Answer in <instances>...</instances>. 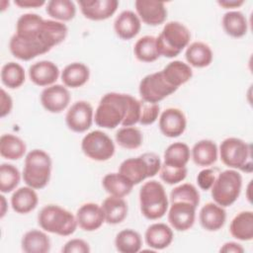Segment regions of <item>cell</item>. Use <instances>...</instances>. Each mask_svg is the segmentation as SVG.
<instances>
[{
	"instance_id": "1",
	"label": "cell",
	"mask_w": 253,
	"mask_h": 253,
	"mask_svg": "<svg viewBox=\"0 0 253 253\" xmlns=\"http://www.w3.org/2000/svg\"><path fill=\"white\" fill-rule=\"evenodd\" d=\"M67 33L68 29L62 22L26 13L17 21L16 33L10 40L9 48L16 58L28 61L61 43Z\"/></svg>"
},
{
	"instance_id": "2",
	"label": "cell",
	"mask_w": 253,
	"mask_h": 253,
	"mask_svg": "<svg viewBox=\"0 0 253 253\" xmlns=\"http://www.w3.org/2000/svg\"><path fill=\"white\" fill-rule=\"evenodd\" d=\"M139 117L140 101L128 94L111 92L101 98L94 121L98 126L115 128L119 125L132 126L139 122Z\"/></svg>"
},
{
	"instance_id": "3",
	"label": "cell",
	"mask_w": 253,
	"mask_h": 253,
	"mask_svg": "<svg viewBox=\"0 0 253 253\" xmlns=\"http://www.w3.org/2000/svg\"><path fill=\"white\" fill-rule=\"evenodd\" d=\"M51 158L42 149L31 150L25 158L23 179L27 186L40 190L44 188L50 179Z\"/></svg>"
},
{
	"instance_id": "4",
	"label": "cell",
	"mask_w": 253,
	"mask_h": 253,
	"mask_svg": "<svg viewBox=\"0 0 253 253\" xmlns=\"http://www.w3.org/2000/svg\"><path fill=\"white\" fill-rule=\"evenodd\" d=\"M38 222L44 231L60 236L71 235L78 225L76 216L56 205L44 206L38 214Z\"/></svg>"
},
{
	"instance_id": "5",
	"label": "cell",
	"mask_w": 253,
	"mask_h": 253,
	"mask_svg": "<svg viewBox=\"0 0 253 253\" xmlns=\"http://www.w3.org/2000/svg\"><path fill=\"white\" fill-rule=\"evenodd\" d=\"M190 39L191 33L184 24L177 21L168 22L156 38L158 52L168 58L175 57L188 46Z\"/></svg>"
},
{
	"instance_id": "6",
	"label": "cell",
	"mask_w": 253,
	"mask_h": 253,
	"mask_svg": "<svg viewBox=\"0 0 253 253\" xmlns=\"http://www.w3.org/2000/svg\"><path fill=\"white\" fill-rule=\"evenodd\" d=\"M139 205L141 213L147 219L161 218L169 207L163 185L155 180L145 182L139 191Z\"/></svg>"
},
{
	"instance_id": "7",
	"label": "cell",
	"mask_w": 253,
	"mask_h": 253,
	"mask_svg": "<svg viewBox=\"0 0 253 253\" xmlns=\"http://www.w3.org/2000/svg\"><path fill=\"white\" fill-rule=\"evenodd\" d=\"M161 167V160L154 152H145L134 158L124 160L119 168V173L124 175L133 186L146 178L155 176Z\"/></svg>"
},
{
	"instance_id": "8",
	"label": "cell",
	"mask_w": 253,
	"mask_h": 253,
	"mask_svg": "<svg viewBox=\"0 0 253 253\" xmlns=\"http://www.w3.org/2000/svg\"><path fill=\"white\" fill-rule=\"evenodd\" d=\"M219 156L222 163L229 168L250 173L252 171L251 145L237 137H228L219 145Z\"/></svg>"
},
{
	"instance_id": "9",
	"label": "cell",
	"mask_w": 253,
	"mask_h": 253,
	"mask_svg": "<svg viewBox=\"0 0 253 253\" xmlns=\"http://www.w3.org/2000/svg\"><path fill=\"white\" fill-rule=\"evenodd\" d=\"M242 188V176L235 169L220 172L211 188V197L215 204L226 208L231 206L239 197Z\"/></svg>"
},
{
	"instance_id": "10",
	"label": "cell",
	"mask_w": 253,
	"mask_h": 253,
	"mask_svg": "<svg viewBox=\"0 0 253 253\" xmlns=\"http://www.w3.org/2000/svg\"><path fill=\"white\" fill-rule=\"evenodd\" d=\"M83 153L95 161H107L115 153V144L111 137L102 130L88 132L81 141Z\"/></svg>"
},
{
	"instance_id": "11",
	"label": "cell",
	"mask_w": 253,
	"mask_h": 253,
	"mask_svg": "<svg viewBox=\"0 0 253 253\" xmlns=\"http://www.w3.org/2000/svg\"><path fill=\"white\" fill-rule=\"evenodd\" d=\"M139 95L141 100L157 104L177 89L167 83L161 71L144 76L139 83Z\"/></svg>"
},
{
	"instance_id": "12",
	"label": "cell",
	"mask_w": 253,
	"mask_h": 253,
	"mask_svg": "<svg viewBox=\"0 0 253 253\" xmlns=\"http://www.w3.org/2000/svg\"><path fill=\"white\" fill-rule=\"evenodd\" d=\"M94 120L93 108L86 101L75 102L67 111L65 122L74 132H84L90 128Z\"/></svg>"
},
{
	"instance_id": "13",
	"label": "cell",
	"mask_w": 253,
	"mask_h": 253,
	"mask_svg": "<svg viewBox=\"0 0 253 253\" xmlns=\"http://www.w3.org/2000/svg\"><path fill=\"white\" fill-rule=\"evenodd\" d=\"M70 102L68 89L60 84H53L45 87L41 93V103L49 113L57 114L62 112Z\"/></svg>"
},
{
	"instance_id": "14",
	"label": "cell",
	"mask_w": 253,
	"mask_h": 253,
	"mask_svg": "<svg viewBox=\"0 0 253 253\" xmlns=\"http://www.w3.org/2000/svg\"><path fill=\"white\" fill-rule=\"evenodd\" d=\"M196 207L187 202L171 203L168 211V221L178 231L190 229L195 222Z\"/></svg>"
},
{
	"instance_id": "15",
	"label": "cell",
	"mask_w": 253,
	"mask_h": 253,
	"mask_svg": "<svg viewBox=\"0 0 253 253\" xmlns=\"http://www.w3.org/2000/svg\"><path fill=\"white\" fill-rule=\"evenodd\" d=\"M81 13L92 21H102L112 17L119 6L117 0H80Z\"/></svg>"
},
{
	"instance_id": "16",
	"label": "cell",
	"mask_w": 253,
	"mask_h": 253,
	"mask_svg": "<svg viewBox=\"0 0 253 253\" xmlns=\"http://www.w3.org/2000/svg\"><path fill=\"white\" fill-rule=\"evenodd\" d=\"M138 18L149 26H158L167 18V10L163 2L152 0H136L134 2Z\"/></svg>"
},
{
	"instance_id": "17",
	"label": "cell",
	"mask_w": 253,
	"mask_h": 253,
	"mask_svg": "<svg viewBox=\"0 0 253 253\" xmlns=\"http://www.w3.org/2000/svg\"><path fill=\"white\" fill-rule=\"evenodd\" d=\"M187 120L185 114L177 108H168L159 118V128L167 137H178L186 129Z\"/></svg>"
},
{
	"instance_id": "18",
	"label": "cell",
	"mask_w": 253,
	"mask_h": 253,
	"mask_svg": "<svg viewBox=\"0 0 253 253\" xmlns=\"http://www.w3.org/2000/svg\"><path fill=\"white\" fill-rule=\"evenodd\" d=\"M77 224L85 231H94L100 228L105 222V215L102 207L95 203L82 205L76 212Z\"/></svg>"
},
{
	"instance_id": "19",
	"label": "cell",
	"mask_w": 253,
	"mask_h": 253,
	"mask_svg": "<svg viewBox=\"0 0 253 253\" xmlns=\"http://www.w3.org/2000/svg\"><path fill=\"white\" fill-rule=\"evenodd\" d=\"M59 69L55 63L49 60H42L32 64L29 68L31 81L41 87L50 86L57 80Z\"/></svg>"
},
{
	"instance_id": "20",
	"label": "cell",
	"mask_w": 253,
	"mask_h": 253,
	"mask_svg": "<svg viewBox=\"0 0 253 253\" xmlns=\"http://www.w3.org/2000/svg\"><path fill=\"white\" fill-rule=\"evenodd\" d=\"M140 28V19L134 12L129 10L120 13L114 22L115 33L122 40L134 38L139 33Z\"/></svg>"
},
{
	"instance_id": "21",
	"label": "cell",
	"mask_w": 253,
	"mask_h": 253,
	"mask_svg": "<svg viewBox=\"0 0 253 253\" xmlns=\"http://www.w3.org/2000/svg\"><path fill=\"white\" fill-rule=\"evenodd\" d=\"M199 219L201 225L206 230L216 231L224 225L226 211L221 206L215 203H208L201 209Z\"/></svg>"
},
{
	"instance_id": "22",
	"label": "cell",
	"mask_w": 253,
	"mask_h": 253,
	"mask_svg": "<svg viewBox=\"0 0 253 253\" xmlns=\"http://www.w3.org/2000/svg\"><path fill=\"white\" fill-rule=\"evenodd\" d=\"M144 237L149 247L155 250H162L173 241V231L167 224L157 222L147 227Z\"/></svg>"
},
{
	"instance_id": "23",
	"label": "cell",
	"mask_w": 253,
	"mask_h": 253,
	"mask_svg": "<svg viewBox=\"0 0 253 253\" xmlns=\"http://www.w3.org/2000/svg\"><path fill=\"white\" fill-rule=\"evenodd\" d=\"M161 72L167 83L176 89L187 83L193 76L191 66L180 60L169 62Z\"/></svg>"
},
{
	"instance_id": "24",
	"label": "cell",
	"mask_w": 253,
	"mask_h": 253,
	"mask_svg": "<svg viewBox=\"0 0 253 253\" xmlns=\"http://www.w3.org/2000/svg\"><path fill=\"white\" fill-rule=\"evenodd\" d=\"M39 203L35 189L27 186L17 189L11 197L12 209L21 214L28 213L36 209Z\"/></svg>"
},
{
	"instance_id": "25",
	"label": "cell",
	"mask_w": 253,
	"mask_h": 253,
	"mask_svg": "<svg viewBox=\"0 0 253 253\" xmlns=\"http://www.w3.org/2000/svg\"><path fill=\"white\" fill-rule=\"evenodd\" d=\"M105 221L109 224H118L124 221L127 215V204L124 198L110 196L102 204Z\"/></svg>"
},
{
	"instance_id": "26",
	"label": "cell",
	"mask_w": 253,
	"mask_h": 253,
	"mask_svg": "<svg viewBox=\"0 0 253 253\" xmlns=\"http://www.w3.org/2000/svg\"><path fill=\"white\" fill-rule=\"evenodd\" d=\"M230 234L241 241H249L253 238V212L244 211L233 217L229 225Z\"/></svg>"
},
{
	"instance_id": "27",
	"label": "cell",
	"mask_w": 253,
	"mask_h": 253,
	"mask_svg": "<svg viewBox=\"0 0 253 253\" xmlns=\"http://www.w3.org/2000/svg\"><path fill=\"white\" fill-rule=\"evenodd\" d=\"M90 77V70L82 62H72L66 65L61 72V80L64 86L78 88L83 86Z\"/></svg>"
},
{
	"instance_id": "28",
	"label": "cell",
	"mask_w": 253,
	"mask_h": 253,
	"mask_svg": "<svg viewBox=\"0 0 253 253\" xmlns=\"http://www.w3.org/2000/svg\"><path fill=\"white\" fill-rule=\"evenodd\" d=\"M185 57L189 65L197 68H204L211 63L213 55L211 47L207 43L203 42H195L188 45Z\"/></svg>"
},
{
	"instance_id": "29",
	"label": "cell",
	"mask_w": 253,
	"mask_h": 253,
	"mask_svg": "<svg viewBox=\"0 0 253 253\" xmlns=\"http://www.w3.org/2000/svg\"><path fill=\"white\" fill-rule=\"evenodd\" d=\"M21 246L26 253H46L50 250V240L44 232L32 229L23 235Z\"/></svg>"
},
{
	"instance_id": "30",
	"label": "cell",
	"mask_w": 253,
	"mask_h": 253,
	"mask_svg": "<svg viewBox=\"0 0 253 253\" xmlns=\"http://www.w3.org/2000/svg\"><path fill=\"white\" fill-rule=\"evenodd\" d=\"M217 146L212 140L202 139L193 146L192 158L199 166H211L217 159Z\"/></svg>"
},
{
	"instance_id": "31",
	"label": "cell",
	"mask_w": 253,
	"mask_h": 253,
	"mask_svg": "<svg viewBox=\"0 0 253 253\" xmlns=\"http://www.w3.org/2000/svg\"><path fill=\"white\" fill-rule=\"evenodd\" d=\"M222 27L228 36L241 38L245 36L248 31V22L240 11H229L222 17Z\"/></svg>"
},
{
	"instance_id": "32",
	"label": "cell",
	"mask_w": 253,
	"mask_h": 253,
	"mask_svg": "<svg viewBox=\"0 0 253 253\" xmlns=\"http://www.w3.org/2000/svg\"><path fill=\"white\" fill-rule=\"evenodd\" d=\"M26 149V143L17 135L6 133L0 137V154L6 159L18 160L24 156Z\"/></svg>"
},
{
	"instance_id": "33",
	"label": "cell",
	"mask_w": 253,
	"mask_h": 253,
	"mask_svg": "<svg viewBox=\"0 0 253 253\" xmlns=\"http://www.w3.org/2000/svg\"><path fill=\"white\" fill-rule=\"evenodd\" d=\"M102 185L110 196L120 198L127 196L133 188V185L119 172L107 174L102 180Z\"/></svg>"
},
{
	"instance_id": "34",
	"label": "cell",
	"mask_w": 253,
	"mask_h": 253,
	"mask_svg": "<svg viewBox=\"0 0 253 253\" xmlns=\"http://www.w3.org/2000/svg\"><path fill=\"white\" fill-rule=\"evenodd\" d=\"M135 57L142 62H153L159 58L160 54L156 45V38L144 36L136 41L133 46Z\"/></svg>"
},
{
	"instance_id": "35",
	"label": "cell",
	"mask_w": 253,
	"mask_h": 253,
	"mask_svg": "<svg viewBox=\"0 0 253 253\" xmlns=\"http://www.w3.org/2000/svg\"><path fill=\"white\" fill-rule=\"evenodd\" d=\"M115 246L121 253H136L142 246L141 236L135 230L124 229L117 234Z\"/></svg>"
},
{
	"instance_id": "36",
	"label": "cell",
	"mask_w": 253,
	"mask_h": 253,
	"mask_svg": "<svg viewBox=\"0 0 253 253\" xmlns=\"http://www.w3.org/2000/svg\"><path fill=\"white\" fill-rule=\"evenodd\" d=\"M190 159V148L184 142H174L164 151V164L173 167H185Z\"/></svg>"
},
{
	"instance_id": "37",
	"label": "cell",
	"mask_w": 253,
	"mask_h": 253,
	"mask_svg": "<svg viewBox=\"0 0 253 253\" xmlns=\"http://www.w3.org/2000/svg\"><path fill=\"white\" fill-rule=\"evenodd\" d=\"M45 11L48 16L59 22L70 21L75 17L76 7L70 0H50L46 4Z\"/></svg>"
},
{
	"instance_id": "38",
	"label": "cell",
	"mask_w": 253,
	"mask_h": 253,
	"mask_svg": "<svg viewBox=\"0 0 253 253\" xmlns=\"http://www.w3.org/2000/svg\"><path fill=\"white\" fill-rule=\"evenodd\" d=\"M1 81L10 89L21 87L25 82V70L23 66L14 61L4 64L1 69Z\"/></svg>"
},
{
	"instance_id": "39",
	"label": "cell",
	"mask_w": 253,
	"mask_h": 253,
	"mask_svg": "<svg viewBox=\"0 0 253 253\" xmlns=\"http://www.w3.org/2000/svg\"><path fill=\"white\" fill-rule=\"evenodd\" d=\"M143 140L141 131L134 126H123L116 132V141L126 149L138 148Z\"/></svg>"
},
{
	"instance_id": "40",
	"label": "cell",
	"mask_w": 253,
	"mask_h": 253,
	"mask_svg": "<svg viewBox=\"0 0 253 253\" xmlns=\"http://www.w3.org/2000/svg\"><path fill=\"white\" fill-rule=\"evenodd\" d=\"M174 202H187L197 208L200 204V193L193 184H182L170 193V203Z\"/></svg>"
},
{
	"instance_id": "41",
	"label": "cell",
	"mask_w": 253,
	"mask_h": 253,
	"mask_svg": "<svg viewBox=\"0 0 253 253\" xmlns=\"http://www.w3.org/2000/svg\"><path fill=\"white\" fill-rule=\"evenodd\" d=\"M21 179L20 172L12 164L2 163L0 166V191L10 193L16 189Z\"/></svg>"
},
{
	"instance_id": "42",
	"label": "cell",
	"mask_w": 253,
	"mask_h": 253,
	"mask_svg": "<svg viewBox=\"0 0 253 253\" xmlns=\"http://www.w3.org/2000/svg\"><path fill=\"white\" fill-rule=\"evenodd\" d=\"M160 178L169 185H174L182 182L187 176V168L185 167H173L166 164H161Z\"/></svg>"
},
{
	"instance_id": "43",
	"label": "cell",
	"mask_w": 253,
	"mask_h": 253,
	"mask_svg": "<svg viewBox=\"0 0 253 253\" xmlns=\"http://www.w3.org/2000/svg\"><path fill=\"white\" fill-rule=\"evenodd\" d=\"M159 105L154 103H148L143 100L140 101V117L139 124L143 126L152 125L158 118L159 115Z\"/></svg>"
},
{
	"instance_id": "44",
	"label": "cell",
	"mask_w": 253,
	"mask_h": 253,
	"mask_svg": "<svg viewBox=\"0 0 253 253\" xmlns=\"http://www.w3.org/2000/svg\"><path fill=\"white\" fill-rule=\"evenodd\" d=\"M61 251L63 253H89V244L80 238H74L67 241L62 247Z\"/></svg>"
},
{
	"instance_id": "45",
	"label": "cell",
	"mask_w": 253,
	"mask_h": 253,
	"mask_svg": "<svg viewBox=\"0 0 253 253\" xmlns=\"http://www.w3.org/2000/svg\"><path fill=\"white\" fill-rule=\"evenodd\" d=\"M214 180H215V173L211 168L203 169L202 171H200V173L197 176V183L199 187L204 191L210 190Z\"/></svg>"
},
{
	"instance_id": "46",
	"label": "cell",
	"mask_w": 253,
	"mask_h": 253,
	"mask_svg": "<svg viewBox=\"0 0 253 253\" xmlns=\"http://www.w3.org/2000/svg\"><path fill=\"white\" fill-rule=\"evenodd\" d=\"M0 117L4 118L9 115L13 108V101L11 96L6 93L4 89H1V97H0Z\"/></svg>"
},
{
	"instance_id": "47",
	"label": "cell",
	"mask_w": 253,
	"mask_h": 253,
	"mask_svg": "<svg viewBox=\"0 0 253 253\" xmlns=\"http://www.w3.org/2000/svg\"><path fill=\"white\" fill-rule=\"evenodd\" d=\"M219 252H223V253H243L244 248L239 243L229 241V242H225L220 247Z\"/></svg>"
},
{
	"instance_id": "48",
	"label": "cell",
	"mask_w": 253,
	"mask_h": 253,
	"mask_svg": "<svg viewBox=\"0 0 253 253\" xmlns=\"http://www.w3.org/2000/svg\"><path fill=\"white\" fill-rule=\"evenodd\" d=\"M15 5L20 8H39L45 4L44 0H15Z\"/></svg>"
},
{
	"instance_id": "49",
	"label": "cell",
	"mask_w": 253,
	"mask_h": 253,
	"mask_svg": "<svg viewBox=\"0 0 253 253\" xmlns=\"http://www.w3.org/2000/svg\"><path fill=\"white\" fill-rule=\"evenodd\" d=\"M217 4L224 9H234L243 5L244 0H218Z\"/></svg>"
},
{
	"instance_id": "50",
	"label": "cell",
	"mask_w": 253,
	"mask_h": 253,
	"mask_svg": "<svg viewBox=\"0 0 253 253\" xmlns=\"http://www.w3.org/2000/svg\"><path fill=\"white\" fill-rule=\"evenodd\" d=\"M0 200H1V213H0V216L2 218V217H4V215L6 213V211H7V202H6V199L3 195L0 196Z\"/></svg>"
}]
</instances>
